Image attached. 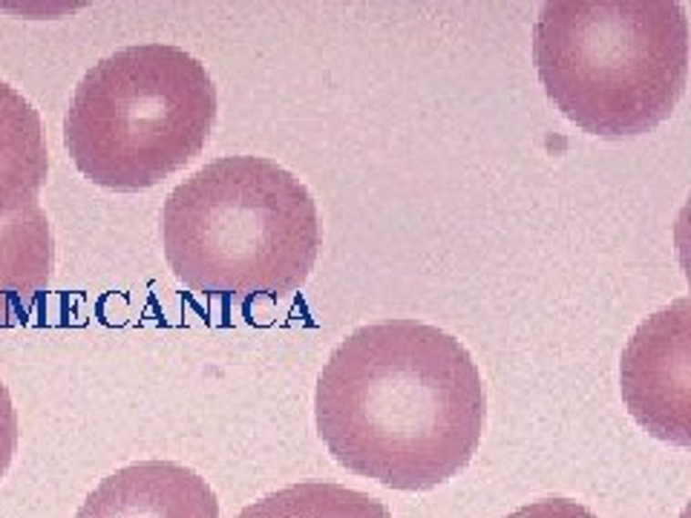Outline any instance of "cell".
I'll return each instance as SVG.
<instances>
[{
    "label": "cell",
    "mask_w": 691,
    "mask_h": 518,
    "mask_svg": "<svg viewBox=\"0 0 691 518\" xmlns=\"http://www.w3.org/2000/svg\"><path fill=\"white\" fill-rule=\"evenodd\" d=\"M487 420L479 366L449 331L418 320L355 328L325 360L315 427L343 470L424 492L476 455Z\"/></svg>",
    "instance_id": "6da1fadb"
},
{
    "label": "cell",
    "mask_w": 691,
    "mask_h": 518,
    "mask_svg": "<svg viewBox=\"0 0 691 518\" xmlns=\"http://www.w3.org/2000/svg\"><path fill=\"white\" fill-rule=\"evenodd\" d=\"M161 245L173 276L196 294L288 297L315 271L320 216L283 164L222 156L170 191Z\"/></svg>",
    "instance_id": "7a4b0ae2"
},
{
    "label": "cell",
    "mask_w": 691,
    "mask_h": 518,
    "mask_svg": "<svg viewBox=\"0 0 691 518\" xmlns=\"http://www.w3.org/2000/svg\"><path fill=\"white\" fill-rule=\"evenodd\" d=\"M677 0H551L533 24L539 81L559 113L599 139L651 133L688 81Z\"/></svg>",
    "instance_id": "3957f363"
},
{
    "label": "cell",
    "mask_w": 691,
    "mask_h": 518,
    "mask_svg": "<svg viewBox=\"0 0 691 518\" xmlns=\"http://www.w3.org/2000/svg\"><path fill=\"white\" fill-rule=\"evenodd\" d=\"M213 124L205 64L170 44H136L84 72L64 116V147L87 181L139 193L202 153Z\"/></svg>",
    "instance_id": "277c9868"
},
{
    "label": "cell",
    "mask_w": 691,
    "mask_h": 518,
    "mask_svg": "<svg viewBox=\"0 0 691 518\" xmlns=\"http://www.w3.org/2000/svg\"><path fill=\"white\" fill-rule=\"evenodd\" d=\"M620 388L628 412L643 430L665 443L688 447V400H691V323L688 297L634 331L623 351Z\"/></svg>",
    "instance_id": "5b68a950"
},
{
    "label": "cell",
    "mask_w": 691,
    "mask_h": 518,
    "mask_svg": "<svg viewBox=\"0 0 691 518\" xmlns=\"http://www.w3.org/2000/svg\"><path fill=\"white\" fill-rule=\"evenodd\" d=\"M76 518H220V498L188 467L139 461L104 478Z\"/></svg>",
    "instance_id": "8992f818"
},
{
    "label": "cell",
    "mask_w": 691,
    "mask_h": 518,
    "mask_svg": "<svg viewBox=\"0 0 691 518\" xmlns=\"http://www.w3.org/2000/svg\"><path fill=\"white\" fill-rule=\"evenodd\" d=\"M56 271V243L41 202L0 213V328L29 317Z\"/></svg>",
    "instance_id": "52a82bcc"
},
{
    "label": "cell",
    "mask_w": 691,
    "mask_h": 518,
    "mask_svg": "<svg viewBox=\"0 0 691 518\" xmlns=\"http://www.w3.org/2000/svg\"><path fill=\"white\" fill-rule=\"evenodd\" d=\"M49 179V150L38 109L0 78V213L21 211Z\"/></svg>",
    "instance_id": "ba28073f"
},
{
    "label": "cell",
    "mask_w": 691,
    "mask_h": 518,
    "mask_svg": "<svg viewBox=\"0 0 691 518\" xmlns=\"http://www.w3.org/2000/svg\"><path fill=\"white\" fill-rule=\"evenodd\" d=\"M236 518H392V513L369 492L305 481L257 498Z\"/></svg>",
    "instance_id": "9c48e42d"
},
{
    "label": "cell",
    "mask_w": 691,
    "mask_h": 518,
    "mask_svg": "<svg viewBox=\"0 0 691 518\" xmlns=\"http://www.w3.org/2000/svg\"><path fill=\"white\" fill-rule=\"evenodd\" d=\"M507 518H596V515L585 504L573 502V498H541V502H531L513 510Z\"/></svg>",
    "instance_id": "30bf717a"
},
{
    "label": "cell",
    "mask_w": 691,
    "mask_h": 518,
    "mask_svg": "<svg viewBox=\"0 0 691 518\" xmlns=\"http://www.w3.org/2000/svg\"><path fill=\"white\" fill-rule=\"evenodd\" d=\"M15 447H17V415H15L9 388L0 380V475L6 472Z\"/></svg>",
    "instance_id": "8fae6325"
}]
</instances>
